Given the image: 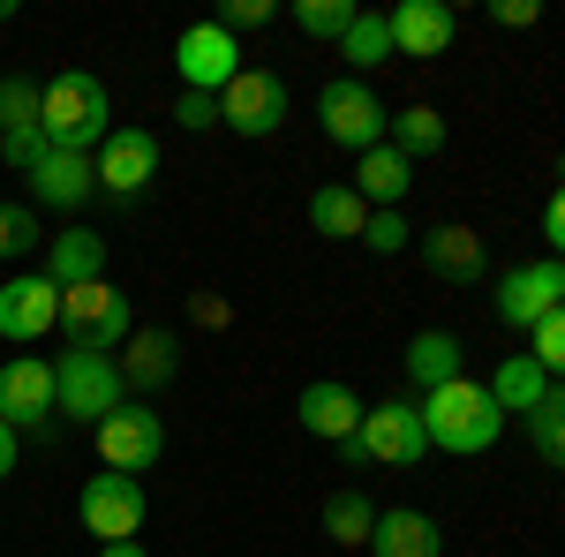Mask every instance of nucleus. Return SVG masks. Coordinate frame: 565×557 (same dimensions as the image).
Listing matches in <instances>:
<instances>
[{
    "mask_svg": "<svg viewBox=\"0 0 565 557\" xmlns=\"http://www.w3.org/2000/svg\"><path fill=\"white\" fill-rule=\"evenodd\" d=\"M423 242V264H430L445 287H476L482 271H490V249H482L476 226H460V218H445V226H430V234H415Z\"/></svg>",
    "mask_w": 565,
    "mask_h": 557,
    "instance_id": "f3484780",
    "label": "nucleus"
},
{
    "mask_svg": "<svg viewBox=\"0 0 565 557\" xmlns=\"http://www.w3.org/2000/svg\"><path fill=\"white\" fill-rule=\"evenodd\" d=\"M23 181H31V204H45V212H84L98 196V159L90 151H45Z\"/></svg>",
    "mask_w": 565,
    "mask_h": 557,
    "instance_id": "2eb2a0df",
    "label": "nucleus"
},
{
    "mask_svg": "<svg viewBox=\"0 0 565 557\" xmlns=\"http://www.w3.org/2000/svg\"><path fill=\"white\" fill-rule=\"evenodd\" d=\"M498 324H513V332H535L551 309L565 301V264L558 257H527V264H513L505 279H498Z\"/></svg>",
    "mask_w": 565,
    "mask_h": 557,
    "instance_id": "9d476101",
    "label": "nucleus"
},
{
    "mask_svg": "<svg viewBox=\"0 0 565 557\" xmlns=\"http://www.w3.org/2000/svg\"><path fill=\"white\" fill-rule=\"evenodd\" d=\"M543 392H551V377H543V362H535V354H505V362L490 369V399L505 407V422H521Z\"/></svg>",
    "mask_w": 565,
    "mask_h": 557,
    "instance_id": "b1692460",
    "label": "nucleus"
},
{
    "mask_svg": "<svg viewBox=\"0 0 565 557\" xmlns=\"http://www.w3.org/2000/svg\"><path fill=\"white\" fill-rule=\"evenodd\" d=\"M271 15H279L271 0H226V8H218L212 23L226 31V39H234V31H257V23H271Z\"/></svg>",
    "mask_w": 565,
    "mask_h": 557,
    "instance_id": "f704fd0d",
    "label": "nucleus"
},
{
    "mask_svg": "<svg viewBox=\"0 0 565 557\" xmlns=\"http://www.w3.org/2000/svg\"><path fill=\"white\" fill-rule=\"evenodd\" d=\"M287 114H295V90H287L279 68H242L218 90V129H234V136H271Z\"/></svg>",
    "mask_w": 565,
    "mask_h": 557,
    "instance_id": "423d86ee",
    "label": "nucleus"
},
{
    "mask_svg": "<svg viewBox=\"0 0 565 557\" xmlns=\"http://www.w3.org/2000/svg\"><path fill=\"white\" fill-rule=\"evenodd\" d=\"M527 354L543 362V377H551V385H565V301L535 324V346H527Z\"/></svg>",
    "mask_w": 565,
    "mask_h": 557,
    "instance_id": "473e14b6",
    "label": "nucleus"
},
{
    "mask_svg": "<svg viewBox=\"0 0 565 557\" xmlns=\"http://www.w3.org/2000/svg\"><path fill=\"white\" fill-rule=\"evenodd\" d=\"M45 279L68 294V287H90V279H106V234H90V226H68V234H53L45 242Z\"/></svg>",
    "mask_w": 565,
    "mask_h": 557,
    "instance_id": "6ab92c4d",
    "label": "nucleus"
},
{
    "mask_svg": "<svg viewBox=\"0 0 565 557\" xmlns=\"http://www.w3.org/2000/svg\"><path fill=\"white\" fill-rule=\"evenodd\" d=\"M181 129H218V98H204V90H181Z\"/></svg>",
    "mask_w": 565,
    "mask_h": 557,
    "instance_id": "4c0bfd02",
    "label": "nucleus"
},
{
    "mask_svg": "<svg viewBox=\"0 0 565 557\" xmlns=\"http://www.w3.org/2000/svg\"><path fill=\"white\" fill-rule=\"evenodd\" d=\"M90 437H98V468H114V474H143V468H159V452H167V422L143 399H121Z\"/></svg>",
    "mask_w": 565,
    "mask_h": 557,
    "instance_id": "39448f33",
    "label": "nucleus"
},
{
    "mask_svg": "<svg viewBox=\"0 0 565 557\" xmlns=\"http://www.w3.org/2000/svg\"><path fill=\"white\" fill-rule=\"evenodd\" d=\"M348 189L370 204V212H399V196L415 189V159H399L392 143H377V151H362V167H354Z\"/></svg>",
    "mask_w": 565,
    "mask_h": 557,
    "instance_id": "aec40b11",
    "label": "nucleus"
},
{
    "mask_svg": "<svg viewBox=\"0 0 565 557\" xmlns=\"http://www.w3.org/2000/svg\"><path fill=\"white\" fill-rule=\"evenodd\" d=\"M143 513H151L143 482H136V474H114V468H98L84 482V497H76V519H84L98 543H136Z\"/></svg>",
    "mask_w": 565,
    "mask_h": 557,
    "instance_id": "0eeeda50",
    "label": "nucleus"
},
{
    "mask_svg": "<svg viewBox=\"0 0 565 557\" xmlns=\"http://www.w3.org/2000/svg\"><path fill=\"white\" fill-rule=\"evenodd\" d=\"M340 61H348V76L370 84V68H385V61H392V23H385V15H370V8H354L348 39H340Z\"/></svg>",
    "mask_w": 565,
    "mask_h": 557,
    "instance_id": "a878e982",
    "label": "nucleus"
},
{
    "mask_svg": "<svg viewBox=\"0 0 565 557\" xmlns=\"http://www.w3.org/2000/svg\"><path fill=\"white\" fill-rule=\"evenodd\" d=\"M295 23H302V39H348L354 0H295Z\"/></svg>",
    "mask_w": 565,
    "mask_h": 557,
    "instance_id": "7c9ffc66",
    "label": "nucleus"
},
{
    "mask_svg": "<svg viewBox=\"0 0 565 557\" xmlns=\"http://www.w3.org/2000/svg\"><path fill=\"white\" fill-rule=\"evenodd\" d=\"M399 369H407V385L423 392V399H430L437 385H452V377H468V369H460V340H452V332H415V340H407V354H399Z\"/></svg>",
    "mask_w": 565,
    "mask_h": 557,
    "instance_id": "4be33fe9",
    "label": "nucleus"
},
{
    "mask_svg": "<svg viewBox=\"0 0 565 557\" xmlns=\"http://www.w3.org/2000/svg\"><path fill=\"white\" fill-rule=\"evenodd\" d=\"M324 535H332L340 550H370V535H377V505H370L362 490H332V497H324Z\"/></svg>",
    "mask_w": 565,
    "mask_h": 557,
    "instance_id": "bb28decb",
    "label": "nucleus"
},
{
    "mask_svg": "<svg viewBox=\"0 0 565 557\" xmlns=\"http://www.w3.org/2000/svg\"><path fill=\"white\" fill-rule=\"evenodd\" d=\"M370 557H445V535H437V519H430V513H415V505H392V513H377Z\"/></svg>",
    "mask_w": 565,
    "mask_h": 557,
    "instance_id": "412c9836",
    "label": "nucleus"
},
{
    "mask_svg": "<svg viewBox=\"0 0 565 557\" xmlns=\"http://www.w3.org/2000/svg\"><path fill=\"white\" fill-rule=\"evenodd\" d=\"M174 68H181V90H204V98H218V90L242 76V39H226L218 23H189L174 45Z\"/></svg>",
    "mask_w": 565,
    "mask_h": 557,
    "instance_id": "9b49d317",
    "label": "nucleus"
},
{
    "mask_svg": "<svg viewBox=\"0 0 565 557\" xmlns=\"http://www.w3.org/2000/svg\"><path fill=\"white\" fill-rule=\"evenodd\" d=\"M174 354H181V340L174 332H159V324H151V332H129V346H121V385H167V377H174Z\"/></svg>",
    "mask_w": 565,
    "mask_h": 557,
    "instance_id": "393cba45",
    "label": "nucleus"
},
{
    "mask_svg": "<svg viewBox=\"0 0 565 557\" xmlns=\"http://www.w3.org/2000/svg\"><path fill=\"white\" fill-rule=\"evenodd\" d=\"M317 121H324V136L340 143V151H377L385 143V129H392V114L377 106V90L362 84V76H332V84L317 90Z\"/></svg>",
    "mask_w": 565,
    "mask_h": 557,
    "instance_id": "20e7f679",
    "label": "nucleus"
},
{
    "mask_svg": "<svg viewBox=\"0 0 565 557\" xmlns=\"http://www.w3.org/2000/svg\"><path fill=\"white\" fill-rule=\"evenodd\" d=\"M23 249H45L39 212L31 204H0V257H23Z\"/></svg>",
    "mask_w": 565,
    "mask_h": 557,
    "instance_id": "2f4dec72",
    "label": "nucleus"
},
{
    "mask_svg": "<svg viewBox=\"0 0 565 557\" xmlns=\"http://www.w3.org/2000/svg\"><path fill=\"white\" fill-rule=\"evenodd\" d=\"M151 181H159V136L151 129H114L106 143H98V189H106V196L129 204V196L151 189Z\"/></svg>",
    "mask_w": 565,
    "mask_h": 557,
    "instance_id": "ddd939ff",
    "label": "nucleus"
},
{
    "mask_svg": "<svg viewBox=\"0 0 565 557\" xmlns=\"http://www.w3.org/2000/svg\"><path fill=\"white\" fill-rule=\"evenodd\" d=\"M8 474H15V429L0 422V482H8Z\"/></svg>",
    "mask_w": 565,
    "mask_h": 557,
    "instance_id": "a19ab883",
    "label": "nucleus"
},
{
    "mask_svg": "<svg viewBox=\"0 0 565 557\" xmlns=\"http://www.w3.org/2000/svg\"><path fill=\"white\" fill-rule=\"evenodd\" d=\"M362 452H370L377 468H415V460L430 452L423 407H415V399H385V407H370V415H362Z\"/></svg>",
    "mask_w": 565,
    "mask_h": 557,
    "instance_id": "f8f14e48",
    "label": "nucleus"
},
{
    "mask_svg": "<svg viewBox=\"0 0 565 557\" xmlns=\"http://www.w3.org/2000/svg\"><path fill=\"white\" fill-rule=\"evenodd\" d=\"M309 226H317L324 242H362V226H370V204L354 196L348 181H324V189L309 196Z\"/></svg>",
    "mask_w": 565,
    "mask_h": 557,
    "instance_id": "5701e85b",
    "label": "nucleus"
},
{
    "mask_svg": "<svg viewBox=\"0 0 565 557\" xmlns=\"http://www.w3.org/2000/svg\"><path fill=\"white\" fill-rule=\"evenodd\" d=\"M61 332H68L76 354H114V346H129L136 309L114 279H90V287H68L61 294Z\"/></svg>",
    "mask_w": 565,
    "mask_h": 557,
    "instance_id": "7ed1b4c3",
    "label": "nucleus"
},
{
    "mask_svg": "<svg viewBox=\"0 0 565 557\" xmlns=\"http://www.w3.org/2000/svg\"><path fill=\"white\" fill-rule=\"evenodd\" d=\"M521 429H527V444H535V460L565 474V385L543 392V399L521 415Z\"/></svg>",
    "mask_w": 565,
    "mask_h": 557,
    "instance_id": "cd10ccee",
    "label": "nucleus"
},
{
    "mask_svg": "<svg viewBox=\"0 0 565 557\" xmlns=\"http://www.w3.org/2000/svg\"><path fill=\"white\" fill-rule=\"evenodd\" d=\"M39 129L53 151H98L114 136V98H106V84L90 68H61L39 90Z\"/></svg>",
    "mask_w": 565,
    "mask_h": 557,
    "instance_id": "f257e3e1",
    "label": "nucleus"
},
{
    "mask_svg": "<svg viewBox=\"0 0 565 557\" xmlns=\"http://www.w3.org/2000/svg\"><path fill=\"white\" fill-rule=\"evenodd\" d=\"M543 242H551V257L565 264V189L551 196V204H543Z\"/></svg>",
    "mask_w": 565,
    "mask_h": 557,
    "instance_id": "58836bf2",
    "label": "nucleus"
},
{
    "mask_svg": "<svg viewBox=\"0 0 565 557\" xmlns=\"http://www.w3.org/2000/svg\"><path fill=\"white\" fill-rule=\"evenodd\" d=\"M407 242H415V226L399 212H370V226H362V249H370V257H399Z\"/></svg>",
    "mask_w": 565,
    "mask_h": 557,
    "instance_id": "72a5a7b5",
    "label": "nucleus"
},
{
    "mask_svg": "<svg viewBox=\"0 0 565 557\" xmlns=\"http://www.w3.org/2000/svg\"><path fill=\"white\" fill-rule=\"evenodd\" d=\"M423 429H430V452L476 460V452H490V444L505 437V407L490 399V385L452 377V385H437L430 399H423Z\"/></svg>",
    "mask_w": 565,
    "mask_h": 557,
    "instance_id": "f03ea898",
    "label": "nucleus"
},
{
    "mask_svg": "<svg viewBox=\"0 0 565 557\" xmlns=\"http://www.w3.org/2000/svg\"><path fill=\"white\" fill-rule=\"evenodd\" d=\"M53 324H61V287H53L45 271H23V279L0 287V340L31 346V340H45Z\"/></svg>",
    "mask_w": 565,
    "mask_h": 557,
    "instance_id": "4468645a",
    "label": "nucleus"
},
{
    "mask_svg": "<svg viewBox=\"0 0 565 557\" xmlns=\"http://www.w3.org/2000/svg\"><path fill=\"white\" fill-rule=\"evenodd\" d=\"M385 136H392V151H399V159H430V151H445V114L415 98V106H399V114H392Z\"/></svg>",
    "mask_w": 565,
    "mask_h": 557,
    "instance_id": "c85d7f7f",
    "label": "nucleus"
},
{
    "mask_svg": "<svg viewBox=\"0 0 565 557\" xmlns=\"http://www.w3.org/2000/svg\"><path fill=\"white\" fill-rule=\"evenodd\" d=\"M45 151H53V143H45V129H23V136H0V159H8V167L15 173H31L45 159Z\"/></svg>",
    "mask_w": 565,
    "mask_h": 557,
    "instance_id": "c9c22d12",
    "label": "nucleus"
},
{
    "mask_svg": "<svg viewBox=\"0 0 565 557\" xmlns=\"http://www.w3.org/2000/svg\"><path fill=\"white\" fill-rule=\"evenodd\" d=\"M8 15H15V0H0V23H8Z\"/></svg>",
    "mask_w": 565,
    "mask_h": 557,
    "instance_id": "37998d69",
    "label": "nucleus"
},
{
    "mask_svg": "<svg viewBox=\"0 0 565 557\" xmlns=\"http://www.w3.org/2000/svg\"><path fill=\"white\" fill-rule=\"evenodd\" d=\"M39 90L31 76H0V136H23V129H39Z\"/></svg>",
    "mask_w": 565,
    "mask_h": 557,
    "instance_id": "c756f323",
    "label": "nucleus"
},
{
    "mask_svg": "<svg viewBox=\"0 0 565 557\" xmlns=\"http://www.w3.org/2000/svg\"><path fill=\"white\" fill-rule=\"evenodd\" d=\"M362 399H354L340 377H317V385H302V429L309 437H324V444H348V437H362Z\"/></svg>",
    "mask_w": 565,
    "mask_h": 557,
    "instance_id": "a211bd4d",
    "label": "nucleus"
},
{
    "mask_svg": "<svg viewBox=\"0 0 565 557\" xmlns=\"http://www.w3.org/2000/svg\"><path fill=\"white\" fill-rule=\"evenodd\" d=\"M385 23H392V61H437L460 31V15L445 0H399Z\"/></svg>",
    "mask_w": 565,
    "mask_h": 557,
    "instance_id": "dca6fc26",
    "label": "nucleus"
},
{
    "mask_svg": "<svg viewBox=\"0 0 565 557\" xmlns=\"http://www.w3.org/2000/svg\"><path fill=\"white\" fill-rule=\"evenodd\" d=\"M196 324H226V301H218V294H196Z\"/></svg>",
    "mask_w": 565,
    "mask_h": 557,
    "instance_id": "ea45409f",
    "label": "nucleus"
},
{
    "mask_svg": "<svg viewBox=\"0 0 565 557\" xmlns=\"http://www.w3.org/2000/svg\"><path fill=\"white\" fill-rule=\"evenodd\" d=\"M490 23H505V31H527V23H543V8H535V0H490Z\"/></svg>",
    "mask_w": 565,
    "mask_h": 557,
    "instance_id": "e433bc0d",
    "label": "nucleus"
},
{
    "mask_svg": "<svg viewBox=\"0 0 565 557\" xmlns=\"http://www.w3.org/2000/svg\"><path fill=\"white\" fill-rule=\"evenodd\" d=\"M53 385H61V415H68V422L98 429L114 407H121V362L76 354V346H68V362H53Z\"/></svg>",
    "mask_w": 565,
    "mask_h": 557,
    "instance_id": "1a4fd4ad",
    "label": "nucleus"
},
{
    "mask_svg": "<svg viewBox=\"0 0 565 557\" xmlns=\"http://www.w3.org/2000/svg\"><path fill=\"white\" fill-rule=\"evenodd\" d=\"M53 415H61L53 362H39V354H15V362H0V422L45 437V429H53Z\"/></svg>",
    "mask_w": 565,
    "mask_h": 557,
    "instance_id": "6e6552de",
    "label": "nucleus"
},
{
    "mask_svg": "<svg viewBox=\"0 0 565 557\" xmlns=\"http://www.w3.org/2000/svg\"><path fill=\"white\" fill-rule=\"evenodd\" d=\"M98 557H143V543H98Z\"/></svg>",
    "mask_w": 565,
    "mask_h": 557,
    "instance_id": "79ce46f5",
    "label": "nucleus"
}]
</instances>
